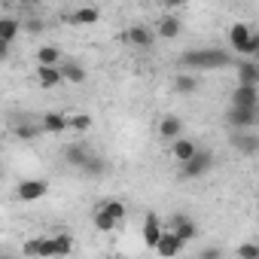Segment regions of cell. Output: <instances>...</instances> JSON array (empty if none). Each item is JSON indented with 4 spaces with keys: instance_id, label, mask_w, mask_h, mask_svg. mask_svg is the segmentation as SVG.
Listing matches in <instances>:
<instances>
[{
    "instance_id": "1",
    "label": "cell",
    "mask_w": 259,
    "mask_h": 259,
    "mask_svg": "<svg viewBox=\"0 0 259 259\" xmlns=\"http://www.w3.org/2000/svg\"><path fill=\"white\" fill-rule=\"evenodd\" d=\"M232 64H235V58L226 49H192V52L180 55V67H186V70H223Z\"/></svg>"
},
{
    "instance_id": "2",
    "label": "cell",
    "mask_w": 259,
    "mask_h": 259,
    "mask_svg": "<svg viewBox=\"0 0 259 259\" xmlns=\"http://www.w3.org/2000/svg\"><path fill=\"white\" fill-rule=\"evenodd\" d=\"M210 168H213V153L210 150H195L186 162H180V177L195 180V177H204Z\"/></svg>"
},
{
    "instance_id": "3",
    "label": "cell",
    "mask_w": 259,
    "mask_h": 259,
    "mask_svg": "<svg viewBox=\"0 0 259 259\" xmlns=\"http://www.w3.org/2000/svg\"><path fill=\"white\" fill-rule=\"evenodd\" d=\"M226 122H229L232 128H256V122H259V107H238V104H232L229 113H226Z\"/></svg>"
},
{
    "instance_id": "4",
    "label": "cell",
    "mask_w": 259,
    "mask_h": 259,
    "mask_svg": "<svg viewBox=\"0 0 259 259\" xmlns=\"http://www.w3.org/2000/svg\"><path fill=\"white\" fill-rule=\"evenodd\" d=\"M229 141H232V147H235L238 153H244V156H256V153H259V138L253 135V128H235Z\"/></svg>"
},
{
    "instance_id": "5",
    "label": "cell",
    "mask_w": 259,
    "mask_h": 259,
    "mask_svg": "<svg viewBox=\"0 0 259 259\" xmlns=\"http://www.w3.org/2000/svg\"><path fill=\"white\" fill-rule=\"evenodd\" d=\"M46 192H49V183H46V180H37V177L22 180V183L16 186V198H19V201H37V198H43Z\"/></svg>"
},
{
    "instance_id": "6",
    "label": "cell",
    "mask_w": 259,
    "mask_h": 259,
    "mask_svg": "<svg viewBox=\"0 0 259 259\" xmlns=\"http://www.w3.org/2000/svg\"><path fill=\"white\" fill-rule=\"evenodd\" d=\"M122 40H125L128 46H138V49H150V46L156 43V34H153L150 28H144V25H135V28H128V31L122 34Z\"/></svg>"
},
{
    "instance_id": "7",
    "label": "cell",
    "mask_w": 259,
    "mask_h": 259,
    "mask_svg": "<svg viewBox=\"0 0 259 259\" xmlns=\"http://www.w3.org/2000/svg\"><path fill=\"white\" fill-rule=\"evenodd\" d=\"M153 34H156V40H177L183 34V22L177 16H162L156 22V31Z\"/></svg>"
},
{
    "instance_id": "8",
    "label": "cell",
    "mask_w": 259,
    "mask_h": 259,
    "mask_svg": "<svg viewBox=\"0 0 259 259\" xmlns=\"http://www.w3.org/2000/svg\"><path fill=\"white\" fill-rule=\"evenodd\" d=\"M40 132L43 135H64V132H70V119L64 113H43Z\"/></svg>"
},
{
    "instance_id": "9",
    "label": "cell",
    "mask_w": 259,
    "mask_h": 259,
    "mask_svg": "<svg viewBox=\"0 0 259 259\" xmlns=\"http://www.w3.org/2000/svg\"><path fill=\"white\" fill-rule=\"evenodd\" d=\"M55 67H58V73H61V82H76V85H79V82H85V76H89L85 67H82L79 61H70V58H61Z\"/></svg>"
},
{
    "instance_id": "10",
    "label": "cell",
    "mask_w": 259,
    "mask_h": 259,
    "mask_svg": "<svg viewBox=\"0 0 259 259\" xmlns=\"http://www.w3.org/2000/svg\"><path fill=\"white\" fill-rule=\"evenodd\" d=\"M232 104H238V107H259V89L253 82H238V89L232 92Z\"/></svg>"
},
{
    "instance_id": "11",
    "label": "cell",
    "mask_w": 259,
    "mask_h": 259,
    "mask_svg": "<svg viewBox=\"0 0 259 259\" xmlns=\"http://www.w3.org/2000/svg\"><path fill=\"white\" fill-rule=\"evenodd\" d=\"M92 150H89V144H82V141H73V144H64V150H61V159L70 165V168H76L79 171V165L85 162V156H89Z\"/></svg>"
},
{
    "instance_id": "12",
    "label": "cell",
    "mask_w": 259,
    "mask_h": 259,
    "mask_svg": "<svg viewBox=\"0 0 259 259\" xmlns=\"http://www.w3.org/2000/svg\"><path fill=\"white\" fill-rule=\"evenodd\" d=\"M171 232L186 244V241H192V238H198V226L189 220V217H183V213H177V217H171Z\"/></svg>"
},
{
    "instance_id": "13",
    "label": "cell",
    "mask_w": 259,
    "mask_h": 259,
    "mask_svg": "<svg viewBox=\"0 0 259 259\" xmlns=\"http://www.w3.org/2000/svg\"><path fill=\"white\" fill-rule=\"evenodd\" d=\"M153 250H156L159 256H177V253L183 250V241H180L171 229H168V232L162 229V235H159V241H156V247H153Z\"/></svg>"
},
{
    "instance_id": "14",
    "label": "cell",
    "mask_w": 259,
    "mask_h": 259,
    "mask_svg": "<svg viewBox=\"0 0 259 259\" xmlns=\"http://www.w3.org/2000/svg\"><path fill=\"white\" fill-rule=\"evenodd\" d=\"M92 220H95V229H98V232H113V229L122 223V220H119V217H116V213L104 204V201L95 207V217H92Z\"/></svg>"
},
{
    "instance_id": "15",
    "label": "cell",
    "mask_w": 259,
    "mask_h": 259,
    "mask_svg": "<svg viewBox=\"0 0 259 259\" xmlns=\"http://www.w3.org/2000/svg\"><path fill=\"white\" fill-rule=\"evenodd\" d=\"M25 256H55V241L52 238H31L22 247Z\"/></svg>"
},
{
    "instance_id": "16",
    "label": "cell",
    "mask_w": 259,
    "mask_h": 259,
    "mask_svg": "<svg viewBox=\"0 0 259 259\" xmlns=\"http://www.w3.org/2000/svg\"><path fill=\"white\" fill-rule=\"evenodd\" d=\"M183 135V119L180 116H165L162 122H159V138L162 141H174V138H180Z\"/></svg>"
},
{
    "instance_id": "17",
    "label": "cell",
    "mask_w": 259,
    "mask_h": 259,
    "mask_svg": "<svg viewBox=\"0 0 259 259\" xmlns=\"http://www.w3.org/2000/svg\"><path fill=\"white\" fill-rule=\"evenodd\" d=\"M232 67L238 70V79H241V82H253V85H259V64H256L253 58L244 55V61H235Z\"/></svg>"
},
{
    "instance_id": "18",
    "label": "cell",
    "mask_w": 259,
    "mask_h": 259,
    "mask_svg": "<svg viewBox=\"0 0 259 259\" xmlns=\"http://www.w3.org/2000/svg\"><path fill=\"white\" fill-rule=\"evenodd\" d=\"M79 171H82V174H89V177H104V174L110 171V165H107V159H104V156L89 153V156H85V162L79 165Z\"/></svg>"
},
{
    "instance_id": "19",
    "label": "cell",
    "mask_w": 259,
    "mask_h": 259,
    "mask_svg": "<svg viewBox=\"0 0 259 259\" xmlns=\"http://www.w3.org/2000/svg\"><path fill=\"white\" fill-rule=\"evenodd\" d=\"M40 135H43V132H40V122H25V119H19V122L13 125V138L22 141V144L34 141V138H40Z\"/></svg>"
},
{
    "instance_id": "20",
    "label": "cell",
    "mask_w": 259,
    "mask_h": 259,
    "mask_svg": "<svg viewBox=\"0 0 259 259\" xmlns=\"http://www.w3.org/2000/svg\"><path fill=\"white\" fill-rule=\"evenodd\" d=\"M37 82H40L43 89H55V85H61V73H58V67H55V64H37Z\"/></svg>"
},
{
    "instance_id": "21",
    "label": "cell",
    "mask_w": 259,
    "mask_h": 259,
    "mask_svg": "<svg viewBox=\"0 0 259 259\" xmlns=\"http://www.w3.org/2000/svg\"><path fill=\"white\" fill-rule=\"evenodd\" d=\"M195 150H198V147H195V141H192V138H183V135H180V138H174V141H171V156H174L177 162H186Z\"/></svg>"
},
{
    "instance_id": "22",
    "label": "cell",
    "mask_w": 259,
    "mask_h": 259,
    "mask_svg": "<svg viewBox=\"0 0 259 259\" xmlns=\"http://www.w3.org/2000/svg\"><path fill=\"white\" fill-rule=\"evenodd\" d=\"M159 235H162V220L156 213H147V220H144V244L153 250L156 241H159Z\"/></svg>"
},
{
    "instance_id": "23",
    "label": "cell",
    "mask_w": 259,
    "mask_h": 259,
    "mask_svg": "<svg viewBox=\"0 0 259 259\" xmlns=\"http://www.w3.org/2000/svg\"><path fill=\"white\" fill-rule=\"evenodd\" d=\"M19 34H22V19H16V16H0V40L13 43Z\"/></svg>"
},
{
    "instance_id": "24",
    "label": "cell",
    "mask_w": 259,
    "mask_h": 259,
    "mask_svg": "<svg viewBox=\"0 0 259 259\" xmlns=\"http://www.w3.org/2000/svg\"><path fill=\"white\" fill-rule=\"evenodd\" d=\"M98 19H101V10H98V7H79V10H73V13L67 16L70 25H95Z\"/></svg>"
},
{
    "instance_id": "25",
    "label": "cell",
    "mask_w": 259,
    "mask_h": 259,
    "mask_svg": "<svg viewBox=\"0 0 259 259\" xmlns=\"http://www.w3.org/2000/svg\"><path fill=\"white\" fill-rule=\"evenodd\" d=\"M250 34H253V31H250L244 22H235V25L229 28V43L235 46V52H241V49H244V43H247V37H250Z\"/></svg>"
},
{
    "instance_id": "26",
    "label": "cell",
    "mask_w": 259,
    "mask_h": 259,
    "mask_svg": "<svg viewBox=\"0 0 259 259\" xmlns=\"http://www.w3.org/2000/svg\"><path fill=\"white\" fill-rule=\"evenodd\" d=\"M195 89H198V79L192 73H177L174 76V92L177 95H192Z\"/></svg>"
},
{
    "instance_id": "27",
    "label": "cell",
    "mask_w": 259,
    "mask_h": 259,
    "mask_svg": "<svg viewBox=\"0 0 259 259\" xmlns=\"http://www.w3.org/2000/svg\"><path fill=\"white\" fill-rule=\"evenodd\" d=\"M64 58V52L58 46H40L37 49V64H58Z\"/></svg>"
},
{
    "instance_id": "28",
    "label": "cell",
    "mask_w": 259,
    "mask_h": 259,
    "mask_svg": "<svg viewBox=\"0 0 259 259\" xmlns=\"http://www.w3.org/2000/svg\"><path fill=\"white\" fill-rule=\"evenodd\" d=\"M67 119H70V132H89L92 128V116L89 113H73Z\"/></svg>"
},
{
    "instance_id": "29",
    "label": "cell",
    "mask_w": 259,
    "mask_h": 259,
    "mask_svg": "<svg viewBox=\"0 0 259 259\" xmlns=\"http://www.w3.org/2000/svg\"><path fill=\"white\" fill-rule=\"evenodd\" d=\"M52 241H55V256H67V253H73V238H70V235H55Z\"/></svg>"
},
{
    "instance_id": "30",
    "label": "cell",
    "mask_w": 259,
    "mask_h": 259,
    "mask_svg": "<svg viewBox=\"0 0 259 259\" xmlns=\"http://www.w3.org/2000/svg\"><path fill=\"white\" fill-rule=\"evenodd\" d=\"M22 31H28V34H43L46 31V25H43V19H28V22H22Z\"/></svg>"
},
{
    "instance_id": "31",
    "label": "cell",
    "mask_w": 259,
    "mask_h": 259,
    "mask_svg": "<svg viewBox=\"0 0 259 259\" xmlns=\"http://www.w3.org/2000/svg\"><path fill=\"white\" fill-rule=\"evenodd\" d=\"M256 52H259V34H250V37H247V43H244V49H241V55L253 58Z\"/></svg>"
},
{
    "instance_id": "32",
    "label": "cell",
    "mask_w": 259,
    "mask_h": 259,
    "mask_svg": "<svg viewBox=\"0 0 259 259\" xmlns=\"http://www.w3.org/2000/svg\"><path fill=\"white\" fill-rule=\"evenodd\" d=\"M238 256L241 259H259V247L256 244H241L238 247Z\"/></svg>"
},
{
    "instance_id": "33",
    "label": "cell",
    "mask_w": 259,
    "mask_h": 259,
    "mask_svg": "<svg viewBox=\"0 0 259 259\" xmlns=\"http://www.w3.org/2000/svg\"><path fill=\"white\" fill-rule=\"evenodd\" d=\"M10 46H13V43L0 40V61H7V58H10Z\"/></svg>"
},
{
    "instance_id": "34",
    "label": "cell",
    "mask_w": 259,
    "mask_h": 259,
    "mask_svg": "<svg viewBox=\"0 0 259 259\" xmlns=\"http://www.w3.org/2000/svg\"><path fill=\"white\" fill-rule=\"evenodd\" d=\"M186 0H162V7H168V10H174V7H183Z\"/></svg>"
},
{
    "instance_id": "35",
    "label": "cell",
    "mask_w": 259,
    "mask_h": 259,
    "mask_svg": "<svg viewBox=\"0 0 259 259\" xmlns=\"http://www.w3.org/2000/svg\"><path fill=\"white\" fill-rule=\"evenodd\" d=\"M201 256L210 259V256H220V250H217V247H207V250H201Z\"/></svg>"
},
{
    "instance_id": "36",
    "label": "cell",
    "mask_w": 259,
    "mask_h": 259,
    "mask_svg": "<svg viewBox=\"0 0 259 259\" xmlns=\"http://www.w3.org/2000/svg\"><path fill=\"white\" fill-rule=\"evenodd\" d=\"M16 4H25V7H37V4H43V0H16Z\"/></svg>"
},
{
    "instance_id": "37",
    "label": "cell",
    "mask_w": 259,
    "mask_h": 259,
    "mask_svg": "<svg viewBox=\"0 0 259 259\" xmlns=\"http://www.w3.org/2000/svg\"><path fill=\"white\" fill-rule=\"evenodd\" d=\"M0 177H4V165H0Z\"/></svg>"
}]
</instances>
